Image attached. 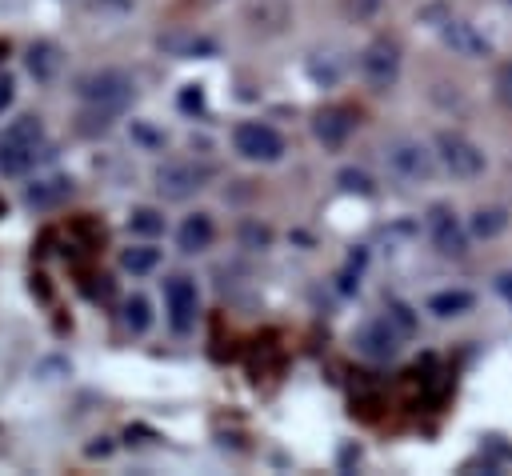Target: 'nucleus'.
<instances>
[{
	"label": "nucleus",
	"mask_w": 512,
	"mask_h": 476,
	"mask_svg": "<svg viewBox=\"0 0 512 476\" xmlns=\"http://www.w3.org/2000/svg\"><path fill=\"white\" fill-rule=\"evenodd\" d=\"M44 152H48V136H44L40 116H16L12 124L0 128V172L4 176H24Z\"/></svg>",
	"instance_id": "nucleus-1"
},
{
	"label": "nucleus",
	"mask_w": 512,
	"mask_h": 476,
	"mask_svg": "<svg viewBox=\"0 0 512 476\" xmlns=\"http://www.w3.org/2000/svg\"><path fill=\"white\" fill-rule=\"evenodd\" d=\"M132 92H136V84H132V76L128 72H120V68H100V72H84L80 80H76V96L84 100V108L88 112H100V116H120L128 104H132Z\"/></svg>",
	"instance_id": "nucleus-2"
},
{
	"label": "nucleus",
	"mask_w": 512,
	"mask_h": 476,
	"mask_svg": "<svg viewBox=\"0 0 512 476\" xmlns=\"http://www.w3.org/2000/svg\"><path fill=\"white\" fill-rule=\"evenodd\" d=\"M436 160L448 176L456 180H476L484 168H488V156L480 144H472L468 136L460 132H436Z\"/></svg>",
	"instance_id": "nucleus-3"
},
{
	"label": "nucleus",
	"mask_w": 512,
	"mask_h": 476,
	"mask_svg": "<svg viewBox=\"0 0 512 476\" xmlns=\"http://www.w3.org/2000/svg\"><path fill=\"white\" fill-rule=\"evenodd\" d=\"M384 160H388L392 176H400V180H408V184H424V180H432V176H436V164H440L436 152H432L428 144L412 140V136L388 140Z\"/></svg>",
	"instance_id": "nucleus-4"
},
{
	"label": "nucleus",
	"mask_w": 512,
	"mask_h": 476,
	"mask_svg": "<svg viewBox=\"0 0 512 476\" xmlns=\"http://www.w3.org/2000/svg\"><path fill=\"white\" fill-rule=\"evenodd\" d=\"M232 148H236L244 160L272 164V160L284 156V136H280L272 124H264V120H244V124H236V132H232Z\"/></svg>",
	"instance_id": "nucleus-5"
},
{
	"label": "nucleus",
	"mask_w": 512,
	"mask_h": 476,
	"mask_svg": "<svg viewBox=\"0 0 512 476\" xmlns=\"http://www.w3.org/2000/svg\"><path fill=\"white\" fill-rule=\"evenodd\" d=\"M428 240L440 256H452L460 260L468 252V228L460 224V216L448 208V204H432L428 208Z\"/></svg>",
	"instance_id": "nucleus-6"
},
{
	"label": "nucleus",
	"mask_w": 512,
	"mask_h": 476,
	"mask_svg": "<svg viewBox=\"0 0 512 476\" xmlns=\"http://www.w3.org/2000/svg\"><path fill=\"white\" fill-rule=\"evenodd\" d=\"M360 72H364V80H368L372 88H392L396 76H400V44L388 40V36L372 40V44L360 52Z\"/></svg>",
	"instance_id": "nucleus-7"
},
{
	"label": "nucleus",
	"mask_w": 512,
	"mask_h": 476,
	"mask_svg": "<svg viewBox=\"0 0 512 476\" xmlns=\"http://www.w3.org/2000/svg\"><path fill=\"white\" fill-rule=\"evenodd\" d=\"M208 180V168L192 164V160H168L156 168V192L164 200H188L192 192H200Z\"/></svg>",
	"instance_id": "nucleus-8"
},
{
	"label": "nucleus",
	"mask_w": 512,
	"mask_h": 476,
	"mask_svg": "<svg viewBox=\"0 0 512 476\" xmlns=\"http://www.w3.org/2000/svg\"><path fill=\"white\" fill-rule=\"evenodd\" d=\"M164 304H168V324L176 332H188L196 324V312H200V292H196V280L176 272L164 280Z\"/></svg>",
	"instance_id": "nucleus-9"
},
{
	"label": "nucleus",
	"mask_w": 512,
	"mask_h": 476,
	"mask_svg": "<svg viewBox=\"0 0 512 476\" xmlns=\"http://www.w3.org/2000/svg\"><path fill=\"white\" fill-rule=\"evenodd\" d=\"M400 340H404V332H400L388 316H376V320L360 324V332H356V352L368 356V360H392V356L400 352Z\"/></svg>",
	"instance_id": "nucleus-10"
},
{
	"label": "nucleus",
	"mask_w": 512,
	"mask_h": 476,
	"mask_svg": "<svg viewBox=\"0 0 512 476\" xmlns=\"http://www.w3.org/2000/svg\"><path fill=\"white\" fill-rule=\"evenodd\" d=\"M440 36H444V44H448L452 52H460V56H468V60H476V56L488 52V40H484L468 20H444V24H440Z\"/></svg>",
	"instance_id": "nucleus-11"
},
{
	"label": "nucleus",
	"mask_w": 512,
	"mask_h": 476,
	"mask_svg": "<svg viewBox=\"0 0 512 476\" xmlns=\"http://www.w3.org/2000/svg\"><path fill=\"white\" fill-rule=\"evenodd\" d=\"M348 132H352V116H348L344 108H324V112H316V120H312V136H316L324 148H340V144L348 140Z\"/></svg>",
	"instance_id": "nucleus-12"
},
{
	"label": "nucleus",
	"mask_w": 512,
	"mask_h": 476,
	"mask_svg": "<svg viewBox=\"0 0 512 476\" xmlns=\"http://www.w3.org/2000/svg\"><path fill=\"white\" fill-rule=\"evenodd\" d=\"M212 236H216L212 216H208V212H192V216L180 224L176 244H180V252H204V248L212 244Z\"/></svg>",
	"instance_id": "nucleus-13"
},
{
	"label": "nucleus",
	"mask_w": 512,
	"mask_h": 476,
	"mask_svg": "<svg viewBox=\"0 0 512 476\" xmlns=\"http://www.w3.org/2000/svg\"><path fill=\"white\" fill-rule=\"evenodd\" d=\"M68 192H72V180H68V176H44V180H32L24 196H28L32 208H52V204H60Z\"/></svg>",
	"instance_id": "nucleus-14"
},
{
	"label": "nucleus",
	"mask_w": 512,
	"mask_h": 476,
	"mask_svg": "<svg viewBox=\"0 0 512 476\" xmlns=\"http://www.w3.org/2000/svg\"><path fill=\"white\" fill-rule=\"evenodd\" d=\"M468 308H472V292H468V288H444V292L428 296V312L440 316V320L460 316V312H468Z\"/></svg>",
	"instance_id": "nucleus-15"
},
{
	"label": "nucleus",
	"mask_w": 512,
	"mask_h": 476,
	"mask_svg": "<svg viewBox=\"0 0 512 476\" xmlns=\"http://www.w3.org/2000/svg\"><path fill=\"white\" fill-rule=\"evenodd\" d=\"M504 228H508V212H504V208H476L472 220H468V232L480 236V240H492V236H500Z\"/></svg>",
	"instance_id": "nucleus-16"
},
{
	"label": "nucleus",
	"mask_w": 512,
	"mask_h": 476,
	"mask_svg": "<svg viewBox=\"0 0 512 476\" xmlns=\"http://www.w3.org/2000/svg\"><path fill=\"white\" fill-rule=\"evenodd\" d=\"M120 264H124L132 276H144V272H152V268L160 264V248H152V244H132V248H124Z\"/></svg>",
	"instance_id": "nucleus-17"
},
{
	"label": "nucleus",
	"mask_w": 512,
	"mask_h": 476,
	"mask_svg": "<svg viewBox=\"0 0 512 476\" xmlns=\"http://www.w3.org/2000/svg\"><path fill=\"white\" fill-rule=\"evenodd\" d=\"M128 228H132L136 236H160V232H164V216H160L156 208H136V212L128 216Z\"/></svg>",
	"instance_id": "nucleus-18"
},
{
	"label": "nucleus",
	"mask_w": 512,
	"mask_h": 476,
	"mask_svg": "<svg viewBox=\"0 0 512 476\" xmlns=\"http://www.w3.org/2000/svg\"><path fill=\"white\" fill-rule=\"evenodd\" d=\"M56 64H60V56H56L52 44H36V48L28 52V68H32L40 80H48V76L56 72Z\"/></svg>",
	"instance_id": "nucleus-19"
},
{
	"label": "nucleus",
	"mask_w": 512,
	"mask_h": 476,
	"mask_svg": "<svg viewBox=\"0 0 512 476\" xmlns=\"http://www.w3.org/2000/svg\"><path fill=\"white\" fill-rule=\"evenodd\" d=\"M124 324H128L132 332H144V328L152 324V308H148L144 296H132V300L124 304Z\"/></svg>",
	"instance_id": "nucleus-20"
},
{
	"label": "nucleus",
	"mask_w": 512,
	"mask_h": 476,
	"mask_svg": "<svg viewBox=\"0 0 512 476\" xmlns=\"http://www.w3.org/2000/svg\"><path fill=\"white\" fill-rule=\"evenodd\" d=\"M492 92H496V100H500L504 108H512V60H504V64L496 68V76H492Z\"/></svg>",
	"instance_id": "nucleus-21"
},
{
	"label": "nucleus",
	"mask_w": 512,
	"mask_h": 476,
	"mask_svg": "<svg viewBox=\"0 0 512 476\" xmlns=\"http://www.w3.org/2000/svg\"><path fill=\"white\" fill-rule=\"evenodd\" d=\"M336 180H340V188H344V192H360V196H368V192H372V180H368V172H360V168H344Z\"/></svg>",
	"instance_id": "nucleus-22"
},
{
	"label": "nucleus",
	"mask_w": 512,
	"mask_h": 476,
	"mask_svg": "<svg viewBox=\"0 0 512 476\" xmlns=\"http://www.w3.org/2000/svg\"><path fill=\"white\" fill-rule=\"evenodd\" d=\"M388 320H392L404 336H412V332H416V316H412V308H408V304H400V300H392V304H388Z\"/></svg>",
	"instance_id": "nucleus-23"
},
{
	"label": "nucleus",
	"mask_w": 512,
	"mask_h": 476,
	"mask_svg": "<svg viewBox=\"0 0 512 476\" xmlns=\"http://www.w3.org/2000/svg\"><path fill=\"white\" fill-rule=\"evenodd\" d=\"M12 88H16V84H12L8 76H0V112H4L8 104H12Z\"/></svg>",
	"instance_id": "nucleus-24"
},
{
	"label": "nucleus",
	"mask_w": 512,
	"mask_h": 476,
	"mask_svg": "<svg viewBox=\"0 0 512 476\" xmlns=\"http://www.w3.org/2000/svg\"><path fill=\"white\" fill-rule=\"evenodd\" d=\"M496 288H500V296H504V300L512 304V272H504V276L496 280Z\"/></svg>",
	"instance_id": "nucleus-25"
},
{
	"label": "nucleus",
	"mask_w": 512,
	"mask_h": 476,
	"mask_svg": "<svg viewBox=\"0 0 512 476\" xmlns=\"http://www.w3.org/2000/svg\"><path fill=\"white\" fill-rule=\"evenodd\" d=\"M180 104H184V108H200V88H188V92L180 96Z\"/></svg>",
	"instance_id": "nucleus-26"
}]
</instances>
